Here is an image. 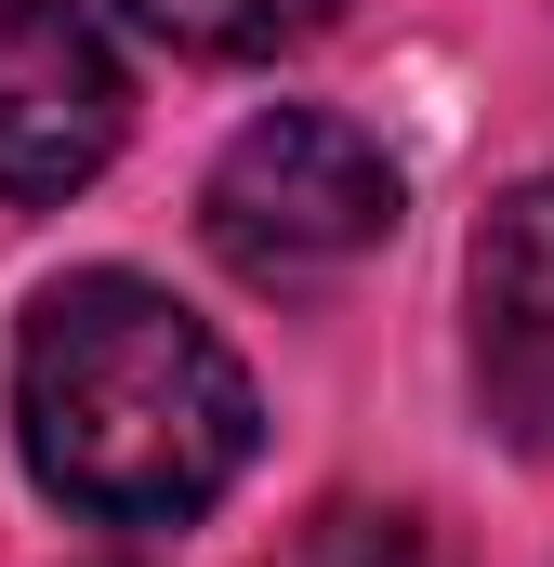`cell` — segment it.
I'll list each match as a JSON object with an SVG mask.
<instances>
[{
  "mask_svg": "<svg viewBox=\"0 0 554 567\" xmlns=\"http://www.w3.org/2000/svg\"><path fill=\"white\" fill-rule=\"evenodd\" d=\"M27 475L93 528H185L252 475V370L133 265L53 278L13 330Z\"/></svg>",
  "mask_w": 554,
  "mask_h": 567,
  "instance_id": "6da1fadb",
  "label": "cell"
},
{
  "mask_svg": "<svg viewBox=\"0 0 554 567\" xmlns=\"http://www.w3.org/2000/svg\"><path fill=\"white\" fill-rule=\"evenodd\" d=\"M198 238L225 251V278L277 290H343L383 238H397V158L330 120V106H265L252 133H225L212 185H198Z\"/></svg>",
  "mask_w": 554,
  "mask_h": 567,
  "instance_id": "7a4b0ae2",
  "label": "cell"
},
{
  "mask_svg": "<svg viewBox=\"0 0 554 567\" xmlns=\"http://www.w3.org/2000/svg\"><path fill=\"white\" fill-rule=\"evenodd\" d=\"M133 120L120 53L66 0H0V198H80Z\"/></svg>",
  "mask_w": 554,
  "mask_h": 567,
  "instance_id": "3957f363",
  "label": "cell"
},
{
  "mask_svg": "<svg viewBox=\"0 0 554 567\" xmlns=\"http://www.w3.org/2000/svg\"><path fill=\"white\" fill-rule=\"evenodd\" d=\"M462 357H475V410L529 462H554V172L489 198L462 251Z\"/></svg>",
  "mask_w": 554,
  "mask_h": 567,
  "instance_id": "277c9868",
  "label": "cell"
},
{
  "mask_svg": "<svg viewBox=\"0 0 554 567\" xmlns=\"http://www.w3.org/2000/svg\"><path fill=\"white\" fill-rule=\"evenodd\" d=\"M277 567H462V555L422 502H317Z\"/></svg>",
  "mask_w": 554,
  "mask_h": 567,
  "instance_id": "5b68a950",
  "label": "cell"
},
{
  "mask_svg": "<svg viewBox=\"0 0 554 567\" xmlns=\"http://www.w3.org/2000/svg\"><path fill=\"white\" fill-rule=\"evenodd\" d=\"M133 27H158L172 53H290V40H317L330 27V0H133Z\"/></svg>",
  "mask_w": 554,
  "mask_h": 567,
  "instance_id": "8992f818",
  "label": "cell"
}]
</instances>
